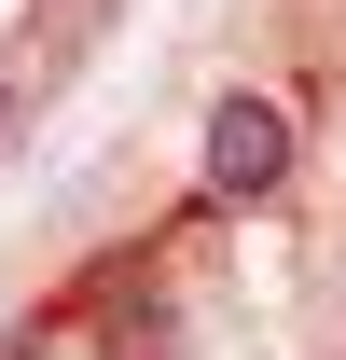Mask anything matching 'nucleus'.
Instances as JSON below:
<instances>
[{
  "mask_svg": "<svg viewBox=\"0 0 346 360\" xmlns=\"http://www.w3.org/2000/svg\"><path fill=\"white\" fill-rule=\"evenodd\" d=\"M0 111H14V84H0Z\"/></svg>",
  "mask_w": 346,
  "mask_h": 360,
  "instance_id": "nucleus-2",
  "label": "nucleus"
},
{
  "mask_svg": "<svg viewBox=\"0 0 346 360\" xmlns=\"http://www.w3.org/2000/svg\"><path fill=\"white\" fill-rule=\"evenodd\" d=\"M291 180H305V125H291V97L222 84L208 125H194V194H208V208H277Z\"/></svg>",
  "mask_w": 346,
  "mask_h": 360,
  "instance_id": "nucleus-1",
  "label": "nucleus"
}]
</instances>
